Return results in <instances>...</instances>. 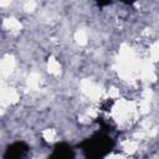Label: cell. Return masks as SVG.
<instances>
[{
    "label": "cell",
    "mask_w": 159,
    "mask_h": 159,
    "mask_svg": "<svg viewBox=\"0 0 159 159\" xmlns=\"http://www.w3.org/2000/svg\"><path fill=\"white\" fill-rule=\"evenodd\" d=\"M112 147V142L107 135L96 134L84 143V152L88 157H102Z\"/></svg>",
    "instance_id": "cell-1"
},
{
    "label": "cell",
    "mask_w": 159,
    "mask_h": 159,
    "mask_svg": "<svg viewBox=\"0 0 159 159\" xmlns=\"http://www.w3.org/2000/svg\"><path fill=\"white\" fill-rule=\"evenodd\" d=\"M27 152V147L24 144V143H14L12 145L9 147V149L6 150V154L5 157L7 158H20V157H24Z\"/></svg>",
    "instance_id": "cell-2"
},
{
    "label": "cell",
    "mask_w": 159,
    "mask_h": 159,
    "mask_svg": "<svg viewBox=\"0 0 159 159\" xmlns=\"http://www.w3.org/2000/svg\"><path fill=\"white\" fill-rule=\"evenodd\" d=\"M52 157H57V158H71V157H73V150L67 144H58L53 149Z\"/></svg>",
    "instance_id": "cell-3"
},
{
    "label": "cell",
    "mask_w": 159,
    "mask_h": 159,
    "mask_svg": "<svg viewBox=\"0 0 159 159\" xmlns=\"http://www.w3.org/2000/svg\"><path fill=\"white\" fill-rule=\"evenodd\" d=\"M99 1V4H107V2H109V0H98Z\"/></svg>",
    "instance_id": "cell-4"
},
{
    "label": "cell",
    "mask_w": 159,
    "mask_h": 159,
    "mask_svg": "<svg viewBox=\"0 0 159 159\" xmlns=\"http://www.w3.org/2000/svg\"><path fill=\"white\" fill-rule=\"evenodd\" d=\"M123 1H127V2H130V1H133V0H123Z\"/></svg>",
    "instance_id": "cell-5"
}]
</instances>
